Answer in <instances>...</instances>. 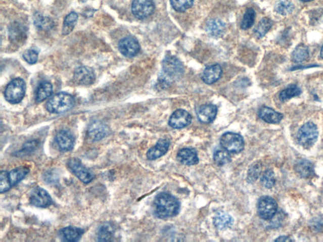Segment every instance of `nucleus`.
I'll return each instance as SVG.
<instances>
[{"label":"nucleus","mask_w":323,"mask_h":242,"mask_svg":"<svg viewBox=\"0 0 323 242\" xmlns=\"http://www.w3.org/2000/svg\"><path fill=\"white\" fill-rule=\"evenodd\" d=\"M75 105V99L70 94L61 92L52 96L47 104V109L51 113L62 114L71 110Z\"/></svg>","instance_id":"nucleus-3"},{"label":"nucleus","mask_w":323,"mask_h":242,"mask_svg":"<svg viewBox=\"0 0 323 242\" xmlns=\"http://www.w3.org/2000/svg\"><path fill=\"white\" fill-rule=\"evenodd\" d=\"M56 142L62 151L68 152L74 147L75 138L70 131L62 130L56 136Z\"/></svg>","instance_id":"nucleus-15"},{"label":"nucleus","mask_w":323,"mask_h":242,"mask_svg":"<svg viewBox=\"0 0 323 242\" xmlns=\"http://www.w3.org/2000/svg\"><path fill=\"white\" fill-rule=\"evenodd\" d=\"M29 169L25 167H19L9 172L12 186L18 184L29 174Z\"/></svg>","instance_id":"nucleus-26"},{"label":"nucleus","mask_w":323,"mask_h":242,"mask_svg":"<svg viewBox=\"0 0 323 242\" xmlns=\"http://www.w3.org/2000/svg\"><path fill=\"white\" fill-rule=\"evenodd\" d=\"M119 50L124 57L132 58L139 54L141 50V45L138 40L134 38L125 37L119 41Z\"/></svg>","instance_id":"nucleus-11"},{"label":"nucleus","mask_w":323,"mask_h":242,"mask_svg":"<svg viewBox=\"0 0 323 242\" xmlns=\"http://www.w3.org/2000/svg\"><path fill=\"white\" fill-rule=\"evenodd\" d=\"M38 147V142L36 141H31L27 142V143H25L24 147H23V149L21 151L22 153H25V154H30V153L34 151L35 150H36Z\"/></svg>","instance_id":"nucleus-42"},{"label":"nucleus","mask_w":323,"mask_h":242,"mask_svg":"<svg viewBox=\"0 0 323 242\" xmlns=\"http://www.w3.org/2000/svg\"><path fill=\"white\" fill-rule=\"evenodd\" d=\"M34 24L38 28L43 30H48L52 29L53 27V22L49 18L42 16V15H38L35 17Z\"/></svg>","instance_id":"nucleus-37"},{"label":"nucleus","mask_w":323,"mask_h":242,"mask_svg":"<svg viewBox=\"0 0 323 242\" xmlns=\"http://www.w3.org/2000/svg\"><path fill=\"white\" fill-rule=\"evenodd\" d=\"M23 58L30 65H34L38 60V53L35 50H27L23 55Z\"/></svg>","instance_id":"nucleus-40"},{"label":"nucleus","mask_w":323,"mask_h":242,"mask_svg":"<svg viewBox=\"0 0 323 242\" xmlns=\"http://www.w3.org/2000/svg\"><path fill=\"white\" fill-rule=\"evenodd\" d=\"M321 57L323 59V45L321 47Z\"/></svg>","instance_id":"nucleus-44"},{"label":"nucleus","mask_w":323,"mask_h":242,"mask_svg":"<svg viewBox=\"0 0 323 242\" xmlns=\"http://www.w3.org/2000/svg\"><path fill=\"white\" fill-rule=\"evenodd\" d=\"M109 133L108 126L101 121H94L88 127V136L93 141H100L108 136Z\"/></svg>","instance_id":"nucleus-14"},{"label":"nucleus","mask_w":323,"mask_h":242,"mask_svg":"<svg viewBox=\"0 0 323 242\" xmlns=\"http://www.w3.org/2000/svg\"><path fill=\"white\" fill-rule=\"evenodd\" d=\"M53 86L48 81H44L38 86L35 92V99L38 103L47 100L53 93Z\"/></svg>","instance_id":"nucleus-24"},{"label":"nucleus","mask_w":323,"mask_h":242,"mask_svg":"<svg viewBox=\"0 0 323 242\" xmlns=\"http://www.w3.org/2000/svg\"><path fill=\"white\" fill-rule=\"evenodd\" d=\"M114 228L110 223H105L102 225L98 231L99 241H111L114 238Z\"/></svg>","instance_id":"nucleus-30"},{"label":"nucleus","mask_w":323,"mask_h":242,"mask_svg":"<svg viewBox=\"0 0 323 242\" xmlns=\"http://www.w3.org/2000/svg\"><path fill=\"white\" fill-rule=\"evenodd\" d=\"M96 80L94 71L88 66H80L75 70L73 75V80L78 85H89Z\"/></svg>","instance_id":"nucleus-12"},{"label":"nucleus","mask_w":323,"mask_h":242,"mask_svg":"<svg viewBox=\"0 0 323 242\" xmlns=\"http://www.w3.org/2000/svg\"><path fill=\"white\" fill-rule=\"evenodd\" d=\"M294 9V5L289 0H281L275 5L276 12L285 16L292 14Z\"/></svg>","instance_id":"nucleus-32"},{"label":"nucleus","mask_w":323,"mask_h":242,"mask_svg":"<svg viewBox=\"0 0 323 242\" xmlns=\"http://www.w3.org/2000/svg\"><path fill=\"white\" fill-rule=\"evenodd\" d=\"M261 182L264 187L271 188L275 185V175L273 170L269 169L266 170L262 175Z\"/></svg>","instance_id":"nucleus-35"},{"label":"nucleus","mask_w":323,"mask_h":242,"mask_svg":"<svg viewBox=\"0 0 323 242\" xmlns=\"http://www.w3.org/2000/svg\"><path fill=\"white\" fill-rule=\"evenodd\" d=\"M310 226L314 231L321 232L323 231V218L316 217L312 219L310 222Z\"/></svg>","instance_id":"nucleus-41"},{"label":"nucleus","mask_w":323,"mask_h":242,"mask_svg":"<svg viewBox=\"0 0 323 242\" xmlns=\"http://www.w3.org/2000/svg\"><path fill=\"white\" fill-rule=\"evenodd\" d=\"M78 15L75 12H72L65 17L63 22V34L67 35L72 32L73 29L77 24Z\"/></svg>","instance_id":"nucleus-29"},{"label":"nucleus","mask_w":323,"mask_h":242,"mask_svg":"<svg viewBox=\"0 0 323 242\" xmlns=\"http://www.w3.org/2000/svg\"><path fill=\"white\" fill-rule=\"evenodd\" d=\"M294 169L304 179H310L316 175L314 164L307 159H300L295 164Z\"/></svg>","instance_id":"nucleus-17"},{"label":"nucleus","mask_w":323,"mask_h":242,"mask_svg":"<svg viewBox=\"0 0 323 242\" xmlns=\"http://www.w3.org/2000/svg\"><path fill=\"white\" fill-rule=\"evenodd\" d=\"M319 132L316 124L307 122L299 129L297 141L304 149L309 150L314 146L318 139Z\"/></svg>","instance_id":"nucleus-4"},{"label":"nucleus","mask_w":323,"mask_h":242,"mask_svg":"<svg viewBox=\"0 0 323 242\" xmlns=\"http://www.w3.org/2000/svg\"><path fill=\"white\" fill-rule=\"evenodd\" d=\"M159 81L162 86L170 85L184 73L182 64L176 57L168 56L163 61Z\"/></svg>","instance_id":"nucleus-2"},{"label":"nucleus","mask_w":323,"mask_h":242,"mask_svg":"<svg viewBox=\"0 0 323 242\" xmlns=\"http://www.w3.org/2000/svg\"><path fill=\"white\" fill-rule=\"evenodd\" d=\"M213 160L218 166H223L231 161L230 153L226 150H217L213 155Z\"/></svg>","instance_id":"nucleus-34"},{"label":"nucleus","mask_w":323,"mask_h":242,"mask_svg":"<svg viewBox=\"0 0 323 242\" xmlns=\"http://www.w3.org/2000/svg\"><path fill=\"white\" fill-rule=\"evenodd\" d=\"M30 203L37 208H47L53 205V200L50 193L41 187H35L30 193Z\"/></svg>","instance_id":"nucleus-10"},{"label":"nucleus","mask_w":323,"mask_h":242,"mask_svg":"<svg viewBox=\"0 0 323 242\" xmlns=\"http://www.w3.org/2000/svg\"><path fill=\"white\" fill-rule=\"evenodd\" d=\"M12 184L9 179V172L2 171L0 174V192L4 193L7 192L11 188Z\"/></svg>","instance_id":"nucleus-39"},{"label":"nucleus","mask_w":323,"mask_h":242,"mask_svg":"<svg viewBox=\"0 0 323 242\" xmlns=\"http://www.w3.org/2000/svg\"><path fill=\"white\" fill-rule=\"evenodd\" d=\"M309 56L308 47L303 44H299L295 48L292 54V59L294 62L300 63L306 60Z\"/></svg>","instance_id":"nucleus-27"},{"label":"nucleus","mask_w":323,"mask_h":242,"mask_svg":"<svg viewBox=\"0 0 323 242\" xmlns=\"http://www.w3.org/2000/svg\"><path fill=\"white\" fill-rule=\"evenodd\" d=\"M278 209V204L273 198L269 196H263L258 203V213L264 220H270L275 216Z\"/></svg>","instance_id":"nucleus-7"},{"label":"nucleus","mask_w":323,"mask_h":242,"mask_svg":"<svg viewBox=\"0 0 323 242\" xmlns=\"http://www.w3.org/2000/svg\"><path fill=\"white\" fill-rule=\"evenodd\" d=\"M25 90L26 85L25 81L21 78L14 79L5 88V99L10 104H19L24 98Z\"/></svg>","instance_id":"nucleus-5"},{"label":"nucleus","mask_w":323,"mask_h":242,"mask_svg":"<svg viewBox=\"0 0 323 242\" xmlns=\"http://www.w3.org/2000/svg\"><path fill=\"white\" fill-rule=\"evenodd\" d=\"M255 17L256 13L253 9H247L244 15L242 22H241V29L247 30L253 26L254 20H255Z\"/></svg>","instance_id":"nucleus-33"},{"label":"nucleus","mask_w":323,"mask_h":242,"mask_svg":"<svg viewBox=\"0 0 323 242\" xmlns=\"http://www.w3.org/2000/svg\"><path fill=\"white\" fill-rule=\"evenodd\" d=\"M301 1L305 2H307L312 1V0H301Z\"/></svg>","instance_id":"nucleus-45"},{"label":"nucleus","mask_w":323,"mask_h":242,"mask_svg":"<svg viewBox=\"0 0 323 242\" xmlns=\"http://www.w3.org/2000/svg\"><path fill=\"white\" fill-rule=\"evenodd\" d=\"M180 210L177 199L169 193L162 192L156 196L154 202V211L157 217L161 219L176 216Z\"/></svg>","instance_id":"nucleus-1"},{"label":"nucleus","mask_w":323,"mask_h":242,"mask_svg":"<svg viewBox=\"0 0 323 242\" xmlns=\"http://www.w3.org/2000/svg\"><path fill=\"white\" fill-rule=\"evenodd\" d=\"M82 229L74 226H68L60 231L61 237L68 241H77L80 240L83 235Z\"/></svg>","instance_id":"nucleus-23"},{"label":"nucleus","mask_w":323,"mask_h":242,"mask_svg":"<svg viewBox=\"0 0 323 242\" xmlns=\"http://www.w3.org/2000/svg\"><path fill=\"white\" fill-rule=\"evenodd\" d=\"M302 93L301 89L296 85H291L280 93L279 99L282 102H286L292 98L299 96Z\"/></svg>","instance_id":"nucleus-28"},{"label":"nucleus","mask_w":323,"mask_h":242,"mask_svg":"<svg viewBox=\"0 0 323 242\" xmlns=\"http://www.w3.org/2000/svg\"><path fill=\"white\" fill-rule=\"evenodd\" d=\"M195 0H170L173 9L178 12H184L192 7Z\"/></svg>","instance_id":"nucleus-36"},{"label":"nucleus","mask_w":323,"mask_h":242,"mask_svg":"<svg viewBox=\"0 0 323 242\" xmlns=\"http://www.w3.org/2000/svg\"><path fill=\"white\" fill-rule=\"evenodd\" d=\"M275 241H285V242H289V241H293V240L291 238V237H289L287 236H279V238H277Z\"/></svg>","instance_id":"nucleus-43"},{"label":"nucleus","mask_w":323,"mask_h":242,"mask_svg":"<svg viewBox=\"0 0 323 242\" xmlns=\"http://www.w3.org/2000/svg\"><path fill=\"white\" fill-rule=\"evenodd\" d=\"M178 161L186 165H197L199 162L197 152L193 149H183L177 153Z\"/></svg>","instance_id":"nucleus-21"},{"label":"nucleus","mask_w":323,"mask_h":242,"mask_svg":"<svg viewBox=\"0 0 323 242\" xmlns=\"http://www.w3.org/2000/svg\"><path fill=\"white\" fill-rule=\"evenodd\" d=\"M220 144L223 149L230 154H239L244 149L243 137L235 132H227L223 134L220 138Z\"/></svg>","instance_id":"nucleus-6"},{"label":"nucleus","mask_w":323,"mask_h":242,"mask_svg":"<svg viewBox=\"0 0 323 242\" xmlns=\"http://www.w3.org/2000/svg\"><path fill=\"white\" fill-rule=\"evenodd\" d=\"M222 74V67L218 64L208 66L203 71L202 79L206 84L212 85L219 80Z\"/></svg>","instance_id":"nucleus-19"},{"label":"nucleus","mask_w":323,"mask_h":242,"mask_svg":"<svg viewBox=\"0 0 323 242\" xmlns=\"http://www.w3.org/2000/svg\"><path fill=\"white\" fill-rule=\"evenodd\" d=\"M192 118L187 111L183 109H178L170 116L169 126L174 129H181L191 124Z\"/></svg>","instance_id":"nucleus-13"},{"label":"nucleus","mask_w":323,"mask_h":242,"mask_svg":"<svg viewBox=\"0 0 323 242\" xmlns=\"http://www.w3.org/2000/svg\"><path fill=\"white\" fill-rule=\"evenodd\" d=\"M68 166L75 176L83 183H89L94 180L93 173L84 166L79 159L76 158L70 159L68 162Z\"/></svg>","instance_id":"nucleus-8"},{"label":"nucleus","mask_w":323,"mask_h":242,"mask_svg":"<svg viewBox=\"0 0 323 242\" xmlns=\"http://www.w3.org/2000/svg\"><path fill=\"white\" fill-rule=\"evenodd\" d=\"M261 173V165L259 163H256L252 165L248 170V180L249 182L253 183L258 179Z\"/></svg>","instance_id":"nucleus-38"},{"label":"nucleus","mask_w":323,"mask_h":242,"mask_svg":"<svg viewBox=\"0 0 323 242\" xmlns=\"http://www.w3.org/2000/svg\"><path fill=\"white\" fill-rule=\"evenodd\" d=\"M213 223L216 228L218 230H222L229 228L233 223V219L228 214L224 212H220L215 216Z\"/></svg>","instance_id":"nucleus-25"},{"label":"nucleus","mask_w":323,"mask_h":242,"mask_svg":"<svg viewBox=\"0 0 323 242\" xmlns=\"http://www.w3.org/2000/svg\"><path fill=\"white\" fill-rule=\"evenodd\" d=\"M170 145L169 140L166 138L160 139L157 142L156 146L151 148L147 152V159L150 160H155L159 159L164 155L169 150Z\"/></svg>","instance_id":"nucleus-20"},{"label":"nucleus","mask_w":323,"mask_h":242,"mask_svg":"<svg viewBox=\"0 0 323 242\" xmlns=\"http://www.w3.org/2000/svg\"><path fill=\"white\" fill-rule=\"evenodd\" d=\"M272 25H273V22L271 19L268 18H263L261 21L259 22L258 26L254 29V32L257 37L258 38H262L267 34V32L270 30Z\"/></svg>","instance_id":"nucleus-31"},{"label":"nucleus","mask_w":323,"mask_h":242,"mask_svg":"<svg viewBox=\"0 0 323 242\" xmlns=\"http://www.w3.org/2000/svg\"><path fill=\"white\" fill-rule=\"evenodd\" d=\"M217 106L212 104H206L201 106L197 111L198 120L204 124H209L215 120L217 116Z\"/></svg>","instance_id":"nucleus-16"},{"label":"nucleus","mask_w":323,"mask_h":242,"mask_svg":"<svg viewBox=\"0 0 323 242\" xmlns=\"http://www.w3.org/2000/svg\"><path fill=\"white\" fill-rule=\"evenodd\" d=\"M226 29L224 22L218 19H213L208 20L206 24L205 30L210 37L218 38L222 36Z\"/></svg>","instance_id":"nucleus-18"},{"label":"nucleus","mask_w":323,"mask_h":242,"mask_svg":"<svg viewBox=\"0 0 323 242\" xmlns=\"http://www.w3.org/2000/svg\"><path fill=\"white\" fill-rule=\"evenodd\" d=\"M154 9V0H133L132 3V12L139 19H146L151 16Z\"/></svg>","instance_id":"nucleus-9"},{"label":"nucleus","mask_w":323,"mask_h":242,"mask_svg":"<svg viewBox=\"0 0 323 242\" xmlns=\"http://www.w3.org/2000/svg\"><path fill=\"white\" fill-rule=\"evenodd\" d=\"M259 116L262 120L269 124H279L284 118L283 114L266 106L259 111Z\"/></svg>","instance_id":"nucleus-22"}]
</instances>
